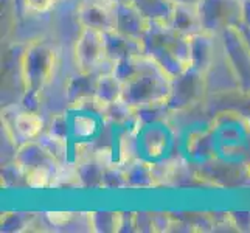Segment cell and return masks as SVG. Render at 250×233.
<instances>
[{
  "label": "cell",
  "mask_w": 250,
  "mask_h": 233,
  "mask_svg": "<svg viewBox=\"0 0 250 233\" xmlns=\"http://www.w3.org/2000/svg\"><path fill=\"white\" fill-rule=\"evenodd\" d=\"M16 129L22 135V139L25 140L34 139L42 129V120L34 114L23 112V114H21L16 118Z\"/></svg>",
  "instance_id": "cell-1"
},
{
  "label": "cell",
  "mask_w": 250,
  "mask_h": 233,
  "mask_svg": "<svg viewBox=\"0 0 250 233\" xmlns=\"http://www.w3.org/2000/svg\"><path fill=\"white\" fill-rule=\"evenodd\" d=\"M48 171L45 168H33L27 172V182L30 187L33 188H42V187H47L48 185Z\"/></svg>",
  "instance_id": "cell-2"
},
{
  "label": "cell",
  "mask_w": 250,
  "mask_h": 233,
  "mask_svg": "<svg viewBox=\"0 0 250 233\" xmlns=\"http://www.w3.org/2000/svg\"><path fill=\"white\" fill-rule=\"evenodd\" d=\"M50 222L53 226H65V224L72 219V213L68 212H55V213H48L47 214Z\"/></svg>",
  "instance_id": "cell-4"
},
{
  "label": "cell",
  "mask_w": 250,
  "mask_h": 233,
  "mask_svg": "<svg viewBox=\"0 0 250 233\" xmlns=\"http://www.w3.org/2000/svg\"><path fill=\"white\" fill-rule=\"evenodd\" d=\"M25 5H27V8H30V10L33 11H38V13H45L48 11L51 6H53V3L56 2V0H23Z\"/></svg>",
  "instance_id": "cell-3"
}]
</instances>
